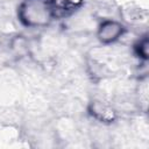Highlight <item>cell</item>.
<instances>
[{
  "label": "cell",
  "mask_w": 149,
  "mask_h": 149,
  "mask_svg": "<svg viewBox=\"0 0 149 149\" xmlns=\"http://www.w3.org/2000/svg\"><path fill=\"white\" fill-rule=\"evenodd\" d=\"M148 47H149V42H148V38L144 37L143 40H141L136 47L137 49V55L144 59L148 58Z\"/></svg>",
  "instance_id": "cell-4"
},
{
  "label": "cell",
  "mask_w": 149,
  "mask_h": 149,
  "mask_svg": "<svg viewBox=\"0 0 149 149\" xmlns=\"http://www.w3.org/2000/svg\"><path fill=\"white\" fill-rule=\"evenodd\" d=\"M54 15V0H23L19 7V19L27 27L48 26Z\"/></svg>",
  "instance_id": "cell-1"
},
{
  "label": "cell",
  "mask_w": 149,
  "mask_h": 149,
  "mask_svg": "<svg viewBox=\"0 0 149 149\" xmlns=\"http://www.w3.org/2000/svg\"><path fill=\"white\" fill-rule=\"evenodd\" d=\"M88 113L95 120L104 123H111L116 119V113L112 108V106L100 100H93L90 102Z\"/></svg>",
  "instance_id": "cell-3"
},
{
  "label": "cell",
  "mask_w": 149,
  "mask_h": 149,
  "mask_svg": "<svg viewBox=\"0 0 149 149\" xmlns=\"http://www.w3.org/2000/svg\"><path fill=\"white\" fill-rule=\"evenodd\" d=\"M125 31H126V28L120 21L107 19L99 24L97 36L101 43L109 44L118 41L123 35Z\"/></svg>",
  "instance_id": "cell-2"
},
{
  "label": "cell",
  "mask_w": 149,
  "mask_h": 149,
  "mask_svg": "<svg viewBox=\"0 0 149 149\" xmlns=\"http://www.w3.org/2000/svg\"><path fill=\"white\" fill-rule=\"evenodd\" d=\"M83 0H59V2L68 8H72V7H77L81 3Z\"/></svg>",
  "instance_id": "cell-5"
}]
</instances>
